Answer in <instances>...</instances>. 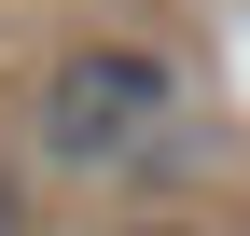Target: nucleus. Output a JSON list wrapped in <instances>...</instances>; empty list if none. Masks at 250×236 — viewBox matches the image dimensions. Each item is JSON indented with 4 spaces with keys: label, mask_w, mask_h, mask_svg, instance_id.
<instances>
[{
    "label": "nucleus",
    "mask_w": 250,
    "mask_h": 236,
    "mask_svg": "<svg viewBox=\"0 0 250 236\" xmlns=\"http://www.w3.org/2000/svg\"><path fill=\"white\" fill-rule=\"evenodd\" d=\"M181 111H195V83H181L167 42H111V28L98 42H56L42 98H28V167L42 181H125Z\"/></svg>",
    "instance_id": "nucleus-1"
},
{
    "label": "nucleus",
    "mask_w": 250,
    "mask_h": 236,
    "mask_svg": "<svg viewBox=\"0 0 250 236\" xmlns=\"http://www.w3.org/2000/svg\"><path fill=\"white\" fill-rule=\"evenodd\" d=\"M0 236H28V167H0Z\"/></svg>",
    "instance_id": "nucleus-2"
},
{
    "label": "nucleus",
    "mask_w": 250,
    "mask_h": 236,
    "mask_svg": "<svg viewBox=\"0 0 250 236\" xmlns=\"http://www.w3.org/2000/svg\"><path fill=\"white\" fill-rule=\"evenodd\" d=\"M125 236H208V222L195 209H153V222H125Z\"/></svg>",
    "instance_id": "nucleus-3"
}]
</instances>
